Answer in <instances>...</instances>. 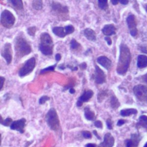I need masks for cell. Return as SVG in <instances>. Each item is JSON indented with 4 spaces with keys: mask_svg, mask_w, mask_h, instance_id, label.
Masks as SVG:
<instances>
[{
    "mask_svg": "<svg viewBox=\"0 0 147 147\" xmlns=\"http://www.w3.org/2000/svg\"><path fill=\"white\" fill-rule=\"evenodd\" d=\"M120 53L119 60L117 67V72L118 74H125L129 67L131 60V54L128 47L123 44L120 45Z\"/></svg>",
    "mask_w": 147,
    "mask_h": 147,
    "instance_id": "1",
    "label": "cell"
},
{
    "mask_svg": "<svg viewBox=\"0 0 147 147\" xmlns=\"http://www.w3.org/2000/svg\"><path fill=\"white\" fill-rule=\"evenodd\" d=\"M53 43L52 38L47 33L41 34L39 49L41 53L45 55H51L53 53Z\"/></svg>",
    "mask_w": 147,
    "mask_h": 147,
    "instance_id": "2",
    "label": "cell"
},
{
    "mask_svg": "<svg viewBox=\"0 0 147 147\" xmlns=\"http://www.w3.org/2000/svg\"><path fill=\"white\" fill-rule=\"evenodd\" d=\"M14 46L16 55L20 57L30 53L32 51L29 44L22 37H18L16 38Z\"/></svg>",
    "mask_w": 147,
    "mask_h": 147,
    "instance_id": "3",
    "label": "cell"
},
{
    "mask_svg": "<svg viewBox=\"0 0 147 147\" xmlns=\"http://www.w3.org/2000/svg\"><path fill=\"white\" fill-rule=\"evenodd\" d=\"M46 122L51 129L56 131L59 129V119L55 109H51L47 113L46 115Z\"/></svg>",
    "mask_w": 147,
    "mask_h": 147,
    "instance_id": "4",
    "label": "cell"
},
{
    "mask_svg": "<svg viewBox=\"0 0 147 147\" xmlns=\"http://www.w3.org/2000/svg\"><path fill=\"white\" fill-rule=\"evenodd\" d=\"M1 24L6 28H11L15 22V17L9 10H3L1 15Z\"/></svg>",
    "mask_w": 147,
    "mask_h": 147,
    "instance_id": "5",
    "label": "cell"
},
{
    "mask_svg": "<svg viewBox=\"0 0 147 147\" xmlns=\"http://www.w3.org/2000/svg\"><path fill=\"white\" fill-rule=\"evenodd\" d=\"M35 64L36 59L34 57H31L29 60H26L18 72L19 76L23 77L30 74L33 70Z\"/></svg>",
    "mask_w": 147,
    "mask_h": 147,
    "instance_id": "6",
    "label": "cell"
},
{
    "mask_svg": "<svg viewBox=\"0 0 147 147\" xmlns=\"http://www.w3.org/2000/svg\"><path fill=\"white\" fill-rule=\"evenodd\" d=\"M133 91L140 100L147 102V87L144 85L138 84L134 87Z\"/></svg>",
    "mask_w": 147,
    "mask_h": 147,
    "instance_id": "7",
    "label": "cell"
},
{
    "mask_svg": "<svg viewBox=\"0 0 147 147\" xmlns=\"http://www.w3.org/2000/svg\"><path fill=\"white\" fill-rule=\"evenodd\" d=\"M1 55L5 59L7 64H9L12 60V50L10 43H6L4 45Z\"/></svg>",
    "mask_w": 147,
    "mask_h": 147,
    "instance_id": "8",
    "label": "cell"
},
{
    "mask_svg": "<svg viewBox=\"0 0 147 147\" xmlns=\"http://www.w3.org/2000/svg\"><path fill=\"white\" fill-rule=\"evenodd\" d=\"M127 24L130 29V33L132 36H136L137 34V30L136 29V22L135 21V17L134 15H129L126 19Z\"/></svg>",
    "mask_w": 147,
    "mask_h": 147,
    "instance_id": "9",
    "label": "cell"
},
{
    "mask_svg": "<svg viewBox=\"0 0 147 147\" xmlns=\"http://www.w3.org/2000/svg\"><path fill=\"white\" fill-rule=\"evenodd\" d=\"M26 120L25 118H22L18 121H15L10 125V129L19 131L21 133H23L24 127L25 126Z\"/></svg>",
    "mask_w": 147,
    "mask_h": 147,
    "instance_id": "10",
    "label": "cell"
},
{
    "mask_svg": "<svg viewBox=\"0 0 147 147\" xmlns=\"http://www.w3.org/2000/svg\"><path fill=\"white\" fill-rule=\"evenodd\" d=\"M95 80L97 84H102L106 82V75L104 72L98 65L95 66Z\"/></svg>",
    "mask_w": 147,
    "mask_h": 147,
    "instance_id": "11",
    "label": "cell"
},
{
    "mask_svg": "<svg viewBox=\"0 0 147 147\" xmlns=\"http://www.w3.org/2000/svg\"><path fill=\"white\" fill-rule=\"evenodd\" d=\"M114 144V139L110 133H106L104 136L103 142L100 144L98 147H112Z\"/></svg>",
    "mask_w": 147,
    "mask_h": 147,
    "instance_id": "12",
    "label": "cell"
},
{
    "mask_svg": "<svg viewBox=\"0 0 147 147\" xmlns=\"http://www.w3.org/2000/svg\"><path fill=\"white\" fill-rule=\"evenodd\" d=\"M93 95V91L92 90H88L85 91L83 94L80 96L77 102V106L80 107L83 102H87Z\"/></svg>",
    "mask_w": 147,
    "mask_h": 147,
    "instance_id": "13",
    "label": "cell"
},
{
    "mask_svg": "<svg viewBox=\"0 0 147 147\" xmlns=\"http://www.w3.org/2000/svg\"><path fill=\"white\" fill-rule=\"evenodd\" d=\"M96 61L99 64H100L102 67H103L105 68H106L107 70H109L111 67V61L109 59H108L106 56H99L97 58Z\"/></svg>",
    "mask_w": 147,
    "mask_h": 147,
    "instance_id": "14",
    "label": "cell"
},
{
    "mask_svg": "<svg viewBox=\"0 0 147 147\" xmlns=\"http://www.w3.org/2000/svg\"><path fill=\"white\" fill-rule=\"evenodd\" d=\"M141 138L137 134H132L131 139L126 141V147H137Z\"/></svg>",
    "mask_w": 147,
    "mask_h": 147,
    "instance_id": "15",
    "label": "cell"
},
{
    "mask_svg": "<svg viewBox=\"0 0 147 147\" xmlns=\"http://www.w3.org/2000/svg\"><path fill=\"white\" fill-rule=\"evenodd\" d=\"M51 7L53 10L57 11L59 13H68V7L65 6H63L61 4H60L59 3L53 2L51 5Z\"/></svg>",
    "mask_w": 147,
    "mask_h": 147,
    "instance_id": "16",
    "label": "cell"
},
{
    "mask_svg": "<svg viewBox=\"0 0 147 147\" xmlns=\"http://www.w3.org/2000/svg\"><path fill=\"white\" fill-rule=\"evenodd\" d=\"M115 27L113 24H107L104 26L102 31L106 36H110L115 33Z\"/></svg>",
    "mask_w": 147,
    "mask_h": 147,
    "instance_id": "17",
    "label": "cell"
},
{
    "mask_svg": "<svg viewBox=\"0 0 147 147\" xmlns=\"http://www.w3.org/2000/svg\"><path fill=\"white\" fill-rule=\"evenodd\" d=\"M52 32L55 35L61 38L65 37V36L68 34L65 26L64 27H61V26L54 27L52 29Z\"/></svg>",
    "mask_w": 147,
    "mask_h": 147,
    "instance_id": "18",
    "label": "cell"
},
{
    "mask_svg": "<svg viewBox=\"0 0 147 147\" xmlns=\"http://www.w3.org/2000/svg\"><path fill=\"white\" fill-rule=\"evenodd\" d=\"M84 36L88 40L92 41H95L96 40V34L94 30L90 28H86L84 30Z\"/></svg>",
    "mask_w": 147,
    "mask_h": 147,
    "instance_id": "19",
    "label": "cell"
},
{
    "mask_svg": "<svg viewBox=\"0 0 147 147\" xmlns=\"http://www.w3.org/2000/svg\"><path fill=\"white\" fill-rule=\"evenodd\" d=\"M137 66L140 68H144L147 66V57L146 56L140 55L138 56Z\"/></svg>",
    "mask_w": 147,
    "mask_h": 147,
    "instance_id": "20",
    "label": "cell"
},
{
    "mask_svg": "<svg viewBox=\"0 0 147 147\" xmlns=\"http://www.w3.org/2000/svg\"><path fill=\"white\" fill-rule=\"evenodd\" d=\"M9 3L16 9L22 10L23 9V2L22 0H8Z\"/></svg>",
    "mask_w": 147,
    "mask_h": 147,
    "instance_id": "21",
    "label": "cell"
},
{
    "mask_svg": "<svg viewBox=\"0 0 147 147\" xmlns=\"http://www.w3.org/2000/svg\"><path fill=\"white\" fill-rule=\"evenodd\" d=\"M137 113V111L134 109H127L122 110L120 112V114L123 117H127L131 114H136Z\"/></svg>",
    "mask_w": 147,
    "mask_h": 147,
    "instance_id": "22",
    "label": "cell"
},
{
    "mask_svg": "<svg viewBox=\"0 0 147 147\" xmlns=\"http://www.w3.org/2000/svg\"><path fill=\"white\" fill-rule=\"evenodd\" d=\"M84 116L87 119L91 121L94 119L95 114L94 112L90 109L89 107H86L84 109Z\"/></svg>",
    "mask_w": 147,
    "mask_h": 147,
    "instance_id": "23",
    "label": "cell"
},
{
    "mask_svg": "<svg viewBox=\"0 0 147 147\" xmlns=\"http://www.w3.org/2000/svg\"><path fill=\"white\" fill-rule=\"evenodd\" d=\"M33 7L37 10H40L42 8V0H33L32 2Z\"/></svg>",
    "mask_w": 147,
    "mask_h": 147,
    "instance_id": "24",
    "label": "cell"
},
{
    "mask_svg": "<svg viewBox=\"0 0 147 147\" xmlns=\"http://www.w3.org/2000/svg\"><path fill=\"white\" fill-rule=\"evenodd\" d=\"M140 125L142 126L144 128L147 129V116L141 115L139 118L138 123Z\"/></svg>",
    "mask_w": 147,
    "mask_h": 147,
    "instance_id": "25",
    "label": "cell"
},
{
    "mask_svg": "<svg viewBox=\"0 0 147 147\" xmlns=\"http://www.w3.org/2000/svg\"><path fill=\"white\" fill-rule=\"evenodd\" d=\"M98 6L102 10H106L108 8V0H97Z\"/></svg>",
    "mask_w": 147,
    "mask_h": 147,
    "instance_id": "26",
    "label": "cell"
},
{
    "mask_svg": "<svg viewBox=\"0 0 147 147\" xmlns=\"http://www.w3.org/2000/svg\"><path fill=\"white\" fill-rule=\"evenodd\" d=\"M110 103H111V107H113V108H117L119 106V103L118 102V99L114 96H113L111 98V102H110Z\"/></svg>",
    "mask_w": 147,
    "mask_h": 147,
    "instance_id": "27",
    "label": "cell"
},
{
    "mask_svg": "<svg viewBox=\"0 0 147 147\" xmlns=\"http://www.w3.org/2000/svg\"><path fill=\"white\" fill-rule=\"evenodd\" d=\"M80 45L75 39H72L71 41V48L72 49H77L80 47Z\"/></svg>",
    "mask_w": 147,
    "mask_h": 147,
    "instance_id": "28",
    "label": "cell"
},
{
    "mask_svg": "<svg viewBox=\"0 0 147 147\" xmlns=\"http://www.w3.org/2000/svg\"><path fill=\"white\" fill-rule=\"evenodd\" d=\"M56 65V64H55L53 65H51V66H49V67H48L47 68L42 69V70H41L40 74H44L45 72H48V71H54Z\"/></svg>",
    "mask_w": 147,
    "mask_h": 147,
    "instance_id": "29",
    "label": "cell"
},
{
    "mask_svg": "<svg viewBox=\"0 0 147 147\" xmlns=\"http://www.w3.org/2000/svg\"><path fill=\"white\" fill-rule=\"evenodd\" d=\"M113 5H116L118 2H120L122 5H126L128 3V0H111Z\"/></svg>",
    "mask_w": 147,
    "mask_h": 147,
    "instance_id": "30",
    "label": "cell"
},
{
    "mask_svg": "<svg viewBox=\"0 0 147 147\" xmlns=\"http://www.w3.org/2000/svg\"><path fill=\"white\" fill-rule=\"evenodd\" d=\"M28 33L29 35L32 36H34L36 31V28L35 26H33V27H30L27 29Z\"/></svg>",
    "mask_w": 147,
    "mask_h": 147,
    "instance_id": "31",
    "label": "cell"
},
{
    "mask_svg": "<svg viewBox=\"0 0 147 147\" xmlns=\"http://www.w3.org/2000/svg\"><path fill=\"white\" fill-rule=\"evenodd\" d=\"M49 99H50L49 97H48V96H42L39 99V103L40 104H44L45 102L49 100Z\"/></svg>",
    "mask_w": 147,
    "mask_h": 147,
    "instance_id": "32",
    "label": "cell"
},
{
    "mask_svg": "<svg viewBox=\"0 0 147 147\" xmlns=\"http://www.w3.org/2000/svg\"><path fill=\"white\" fill-rule=\"evenodd\" d=\"M12 123V119L10 118H7L6 119L3 121V122H2V124L5 126H9L10 124H11Z\"/></svg>",
    "mask_w": 147,
    "mask_h": 147,
    "instance_id": "33",
    "label": "cell"
},
{
    "mask_svg": "<svg viewBox=\"0 0 147 147\" xmlns=\"http://www.w3.org/2000/svg\"><path fill=\"white\" fill-rule=\"evenodd\" d=\"M83 136L86 138H90L91 137V134L88 131H84L82 132Z\"/></svg>",
    "mask_w": 147,
    "mask_h": 147,
    "instance_id": "34",
    "label": "cell"
},
{
    "mask_svg": "<svg viewBox=\"0 0 147 147\" xmlns=\"http://www.w3.org/2000/svg\"><path fill=\"white\" fill-rule=\"evenodd\" d=\"M106 123H107V126L108 129H112V128H113V122H112L111 120L110 119H108L106 121Z\"/></svg>",
    "mask_w": 147,
    "mask_h": 147,
    "instance_id": "35",
    "label": "cell"
},
{
    "mask_svg": "<svg viewBox=\"0 0 147 147\" xmlns=\"http://www.w3.org/2000/svg\"><path fill=\"white\" fill-rule=\"evenodd\" d=\"M95 126L98 128H102V123L100 121H96L94 123Z\"/></svg>",
    "mask_w": 147,
    "mask_h": 147,
    "instance_id": "36",
    "label": "cell"
},
{
    "mask_svg": "<svg viewBox=\"0 0 147 147\" xmlns=\"http://www.w3.org/2000/svg\"><path fill=\"white\" fill-rule=\"evenodd\" d=\"M105 40H106V41L107 42V44H108L109 45H111L112 41H111V40L110 37H108V36L105 37Z\"/></svg>",
    "mask_w": 147,
    "mask_h": 147,
    "instance_id": "37",
    "label": "cell"
},
{
    "mask_svg": "<svg viewBox=\"0 0 147 147\" xmlns=\"http://www.w3.org/2000/svg\"><path fill=\"white\" fill-rule=\"evenodd\" d=\"M125 122V121L124 120H123V119H119V120L118 121V122H117V125H118V126H121V125H122L123 124H124Z\"/></svg>",
    "mask_w": 147,
    "mask_h": 147,
    "instance_id": "38",
    "label": "cell"
},
{
    "mask_svg": "<svg viewBox=\"0 0 147 147\" xmlns=\"http://www.w3.org/2000/svg\"><path fill=\"white\" fill-rule=\"evenodd\" d=\"M86 67H87V65H86V64L85 63H82V64H80V68L82 69H86Z\"/></svg>",
    "mask_w": 147,
    "mask_h": 147,
    "instance_id": "39",
    "label": "cell"
},
{
    "mask_svg": "<svg viewBox=\"0 0 147 147\" xmlns=\"http://www.w3.org/2000/svg\"><path fill=\"white\" fill-rule=\"evenodd\" d=\"M55 59H56V61H59L60 60V59H61V55H60V54H59V53H57L56 55H55Z\"/></svg>",
    "mask_w": 147,
    "mask_h": 147,
    "instance_id": "40",
    "label": "cell"
},
{
    "mask_svg": "<svg viewBox=\"0 0 147 147\" xmlns=\"http://www.w3.org/2000/svg\"><path fill=\"white\" fill-rule=\"evenodd\" d=\"M4 82H5V78L1 76V90H2V87H3V83H4Z\"/></svg>",
    "mask_w": 147,
    "mask_h": 147,
    "instance_id": "41",
    "label": "cell"
},
{
    "mask_svg": "<svg viewBox=\"0 0 147 147\" xmlns=\"http://www.w3.org/2000/svg\"><path fill=\"white\" fill-rule=\"evenodd\" d=\"M86 147H96V145L94 144H87L85 146Z\"/></svg>",
    "mask_w": 147,
    "mask_h": 147,
    "instance_id": "42",
    "label": "cell"
},
{
    "mask_svg": "<svg viewBox=\"0 0 147 147\" xmlns=\"http://www.w3.org/2000/svg\"><path fill=\"white\" fill-rule=\"evenodd\" d=\"M142 79L144 80V82H145L147 83V74H146L142 76Z\"/></svg>",
    "mask_w": 147,
    "mask_h": 147,
    "instance_id": "43",
    "label": "cell"
},
{
    "mask_svg": "<svg viewBox=\"0 0 147 147\" xmlns=\"http://www.w3.org/2000/svg\"><path fill=\"white\" fill-rule=\"evenodd\" d=\"M75 90L73 88H71L70 89H69V92L71 93V94H74V93H75Z\"/></svg>",
    "mask_w": 147,
    "mask_h": 147,
    "instance_id": "44",
    "label": "cell"
},
{
    "mask_svg": "<svg viewBox=\"0 0 147 147\" xmlns=\"http://www.w3.org/2000/svg\"><path fill=\"white\" fill-rule=\"evenodd\" d=\"M93 133H94V134H95V136H96V137H98V139H100V137L98 135L97 132H96L95 130H94V131H93Z\"/></svg>",
    "mask_w": 147,
    "mask_h": 147,
    "instance_id": "45",
    "label": "cell"
},
{
    "mask_svg": "<svg viewBox=\"0 0 147 147\" xmlns=\"http://www.w3.org/2000/svg\"><path fill=\"white\" fill-rule=\"evenodd\" d=\"M144 7H145V10H146V11H147V3L146 4H145V6H144Z\"/></svg>",
    "mask_w": 147,
    "mask_h": 147,
    "instance_id": "46",
    "label": "cell"
},
{
    "mask_svg": "<svg viewBox=\"0 0 147 147\" xmlns=\"http://www.w3.org/2000/svg\"><path fill=\"white\" fill-rule=\"evenodd\" d=\"M144 147H147V142L145 144V145L144 146Z\"/></svg>",
    "mask_w": 147,
    "mask_h": 147,
    "instance_id": "47",
    "label": "cell"
}]
</instances>
